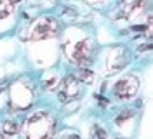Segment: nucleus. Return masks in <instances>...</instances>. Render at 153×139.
I'll return each instance as SVG.
<instances>
[{
    "label": "nucleus",
    "instance_id": "obj_1",
    "mask_svg": "<svg viewBox=\"0 0 153 139\" xmlns=\"http://www.w3.org/2000/svg\"><path fill=\"white\" fill-rule=\"evenodd\" d=\"M56 130L54 118L45 111H37L25 123V138L26 139H51Z\"/></svg>",
    "mask_w": 153,
    "mask_h": 139
},
{
    "label": "nucleus",
    "instance_id": "obj_2",
    "mask_svg": "<svg viewBox=\"0 0 153 139\" xmlns=\"http://www.w3.org/2000/svg\"><path fill=\"white\" fill-rule=\"evenodd\" d=\"M57 35V23L49 18H40L33 23L30 38L31 40H47Z\"/></svg>",
    "mask_w": 153,
    "mask_h": 139
},
{
    "label": "nucleus",
    "instance_id": "obj_3",
    "mask_svg": "<svg viewBox=\"0 0 153 139\" xmlns=\"http://www.w3.org/2000/svg\"><path fill=\"white\" fill-rule=\"evenodd\" d=\"M91 42L89 40H80L75 42L73 45H66V52L70 56V59L76 63V65H85L87 61L91 59Z\"/></svg>",
    "mask_w": 153,
    "mask_h": 139
},
{
    "label": "nucleus",
    "instance_id": "obj_4",
    "mask_svg": "<svg viewBox=\"0 0 153 139\" xmlns=\"http://www.w3.org/2000/svg\"><path fill=\"white\" fill-rule=\"evenodd\" d=\"M137 89H139L137 78L127 75V77L120 78L117 82V85H115V96L120 97V99H129V97H132L134 94L137 92Z\"/></svg>",
    "mask_w": 153,
    "mask_h": 139
},
{
    "label": "nucleus",
    "instance_id": "obj_5",
    "mask_svg": "<svg viewBox=\"0 0 153 139\" xmlns=\"http://www.w3.org/2000/svg\"><path fill=\"white\" fill-rule=\"evenodd\" d=\"M120 5H122V12H124L125 18H131V16H134L136 12H139L143 9L144 0H122Z\"/></svg>",
    "mask_w": 153,
    "mask_h": 139
},
{
    "label": "nucleus",
    "instance_id": "obj_6",
    "mask_svg": "<svg viewBox=\"0 0 153 139\" xmlns=\"http://www.w3.org/2000/svg\"><path fill=\"white\" fill-rule=\"evenodd\" d=\"M76 94H78V83H76V80L73 77H68L66 80H65V92L59 94V99L66 101V99H71Z\"/></svg>",
    "mask_w": 153,
    "mask_h": 139
},
{
    "label": "nucleus",
    "instance_id": "obj_7",
    "mask_svg": "<svg viewBox=\"0 0 153 139\" xmlns=\"http://www.w3.org/2000/svg\"><path fill=\"white\" fill-rule=\"evenodd\" d=\"M14 4L10 0H0V19H5L12 12Z\"/></svg>",
    "mask_w": 153,
    "mask_h": 139
},
{
    "label": "nucleus",
    "instance_id": "obj_8",
    "mask_svg": "<svg viewBox=\"0 0 153 139\" xmlns=\"http://www.w3.org/2000/svg\"><path fill=\"white\" fill-rule=\"evenodd\" d=\"M78 80L82 83H92L94 73H92L91 70H80V71H78Z\"/></svg>",
    "mask_w": 153,
    "mask_h": 139
},
{
    "label": "nucleus",
    "instance_id": "obj_9",
    "mask_svg": "<svg viewBox=\"0 0 153 139\" xmlns=\"http://www.w3.org/2000/svg\"><path fill=\"white\" fill-rule=\"evenodd\" d=\"M4 132H5L7 136H14V134L18 132V125H16L14 122H5V123H4Z\"/></svg>",
    "mask_w": 153,
    "mask_h": 139
},
{
    "label": "nucleus",
    "instance_id": "obj_10",
    "mask_svg": "<svg viewBox=\"0 0 153 139\" xmlns=\"http://www.w3.org/2000/svg\"><path fill=\"white\" fill-rule=\"evenodd\" d=\"M131 117H132V111H131V110H125V113H122V115H120V117L117 118V123H122L124 120L131 118Z\"/></svg>",
    "mask_w": 153,
    "mask_h": 139
},
{
    "label": "nucleus",
    "instance_id": "obj_11",
    "mask_svg": "<svg viewBox=\"0 0 153 139\" xmlns=\"http://www.w3.org/2000/svg\"><path fill=\"white\" fill-rule=\"evenodd\" d=\"M96 132H97V139H106V134H105V130H101L99 127H96Z\"/></svg>",
    "mask_w": 153,
    "mask_h": 139
},
{
    "label": "nucleus",
    "instance_id": "obj_12",
    "mask_svg": "<svg viewBox=\"0 0 153 139\" xmlns=\"http://www.w3.org/2000/svg\"><path fill=\"white\" fill-rule=\"evenodd\" d=\"M87 2H91V4H96V2H99V0H87Z\"/></svg>",
    "mask_w": 153,
    "mask_h": 139
},
{
    "label": "nucleus",
    "instance_id": "obj_13",
    "mask_svg": "<svg viewBox=\"0 0 153 139\" xmlns=\"http://www.w3.org/2000/svg\"><path fill=\"white\" fill-rule=\"evenodd\" d=\"M10 2H12V4H18V2H21V0H10Z\"/></svg>",
    "mask_w": 153,
    "mask_h": 139
},
{
    "label": "nucleus",
    "instance_id": "obj_14",
    "mask_svg": "<svg viewBox=\"0 0 153 139\" xmlns=\"http://www.w3.org/2000/svg\"><path fill=\"white\" fill-rule=\"evenodd\" d=\"M71 139H80V138H78V136H71Z\"/></svg>",
    "mask_w": 153,
    "mask_h": 139
},
{
    "label": "nucleus",
    "instance_id": "obj_15",
    "mask_svg": "<svg viewBox=\"0 0 153 139\" xmlns=\"http://www.w3.org/2000/svg\"><path fill=\"white\" fill-rule=\"evenodd\" d=\"M0 139H4V136H0Z\"/></svg>",
    "mask_w": 153,
    "mask_h": 139
}]
</instances>
